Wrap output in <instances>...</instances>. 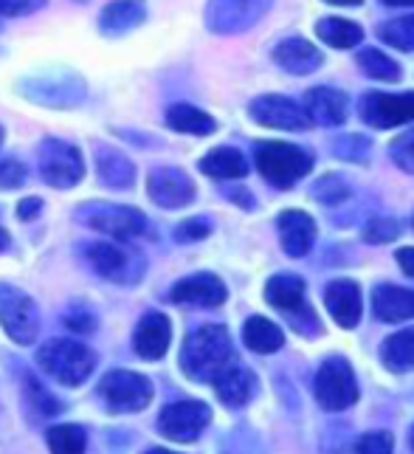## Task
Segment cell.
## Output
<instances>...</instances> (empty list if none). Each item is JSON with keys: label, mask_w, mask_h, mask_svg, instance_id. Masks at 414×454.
I'll return each instance as SVG.
<instances>
[{"label": "cell", "mask_w": 414, "mask_h": 454, "mask_svg": "<svg viewBox=\"0 0 414 454\" xmlns=\"http://www.w3.org/2000/svg\"><path fill=\"white\" fill-rule=\"evenodd\" d=\"M167 124L172 130L192 136H209L217 128V121L195 105H172L167 111Z\"/></svg>", "instance_id": "4316f807"}, {"label": "cell", "mask_w": 414, "mask_h": 454, "mask_svg": "<svg viewBox=\"0 0 414 454\" xmlns=\"http://www.w3.org/2000/svg\"><path fill=\"white\" fill-rule=\"evenodd\" d=\"M0 325L18 344L35 341L40 333V313L31 296L12 286H0Z\"/></svg>", "instance_id": "52a82bcc"}, {"label": "cell", "mask_w": 414, "mask_h": 454, "mask_svg": "<svg viewBox=\"0 0 414 454\" xmlns=\"http://www.w3.org/2000/svg\"><path fill=\"white\" fill-rule=\"evenodd\" d=\"M332 150H336L347 161H366V155H370V142L361 136H344L332 145Z\"/></svg>", "instance_id": "f35d334b"}, {"label": "cell", "mask_w": 414, "mask_h": 454, "mask_svg": "<svg viewBox=\"0 0 414 454\" xmlns=\"http://www.w3.org/2000/svg\"><path fill=\"white\" fill-rule=\"evenodd\" d=\"M212 412L209 406L200 401H175L164 406L161 418H158V427L175 443H192L200 437V432L209 427Z\"/></svg>", "instance_id": "9c48e42d"}, {"label": "cell", "mask_w": 414, "mask_h": 454, "mask_svg": "<svg viewBox=\"0 0 414 454\" xmlns=\"http://www.w3.org/2000/svg\"><path fill=\"white\" fill-rule=\"evenodd\" d=\"M378 37L397 51H414V14L384 23L378 28Z\"/></svg>", "instance_id": "836d02e7"}, {"label": "cell", "mask_w": 414, "mask_h": 454, "mask_svg": "<svg viewBox=\"0 0 414 454\" xmlns=\"http://www.w3.org/2000/svg\"><path fill=\"white\" fill-rule=\"evenodd\" d=\"M99 395L110 412H138L152 401V384L138 372L113 370L99 381Z\"/></svg>", "instance_id": "5b68a950"}, {"label": "cell", "mask_w": 414, "mask_h": 454, "mask_svg": "<svg viewBox=\"0 0 414 454\" xmlns=\"http://www.w3.org/2000/svg\"><path fill=\"white\" fill-rule=\"evenodd\" d=\"M97 172L105 186L110 190H130L136 181V167L130 159H124L121 153L110 150V147H99L97 150Z\"/></svg>", "instance_id": "cb8c5ba5"}, {"label": "cell", "mask_w": 414, "mask_h": 454, "mask_svg": "<svg viewBox=\"0 0 414 454\" xmlns=\"http://www.w3.org/2000/svg\"><path fill=\"white\" fill-rule=\"evenodd\" d=\"M28 88L31 90H26V97H35V93H40V90H51L49 97L43 99V105H59L57 93H62L68 105H76L79 99L85 97V85L71 74H57V76H51V80H49V76H43L40 82H28Z\"/></svg>", "instance_id": "f1b7e54d"}, {"label": "cell", "mask_w": 414, "mask_h": 454, "mask_svg": "<svg viewBox=\"0 0 414 454\" xmlns=\"http://www.w3.org/2000/svg\"><path fill=\"white\" fill-rule=\"evenodd\" d=\"M397 234H401V223H397L394 217H372V221L363 226V240L372 246H384L394 240Z\"/></svg>", "instance_id": "d590c367"}, {"label": "cell", "mask_w": 414, "mask_h": 454, "mask_svg": "<svg viewBox=\"0 0 414 454\" xmlns=\"http://www.w3.org/2000/svg\"><path fill=\"white\" fill-rule=\"evenodd\" d=\"M212 384H215L217 398L226 406H243L254 393V375L243 367H237V364L223 370Z\"/></svg>", "instance_id": "484cf974"}, {"label": "cell", "mask_w": 414, "mask_h": 454, "mask_svg": "<svg viewBox=\"0 0 414 454\" xmlns=\"http://www.w3.org/2000/svg\"><path fill=\"white\" fill-rule=\"evenodd\" d=\"M358 66L363 68V74L375 76V80H384V82L401 80V66H397L394 59H389L384 51H378V49H363L358 54Z\"/></svg>", "instance_id": "1f68e13d"}, {"label": "cell", "mask_w": 414, "mask_h": 454, "mask_svg": "<svg viewBox=\"0 0 414 454\" xmlns=\"http://www.w3.org/2000/svg\"><path fill=\"white\" fill-rule=\"evenodd\" d=\"M305 111L313 124L336 128L347 119V97L336 88H313L305 97Z\"/></svg>", "instance_id": "ac0fdd59"}, {"label": "cell", "mask_w": 414, "mask_h": 454, "mask_svg": "<svg viewBox=\"0 0 414 454\" xmlns=\"http://www.w3.org/2000/svg\"><path fill=\"white\" fill-rule=\"evenodd\" d=\"M254 161H257V169L262 172V178L279 186V190H288V186H293L299 178H305L313 169V155L296 145H288V142L257 145Z\"/></svg>", "instance_id": "3957f363"}, {"label": "cell", "mask_w": 414, "mask_h": 454, "mask_svg": "<svg viewBox=\"0 0 414 454\" xmlns=\"http://www.w3.org/2000/svg\"><path fill=\"white\" fill-rule=\"evenodd\" d=\"M45 437H49L51 454H85L88 437L79 427H51Z\"/></svg>", "instance_id": "d6a6232c"}, {"label": "cell", "mask_w": 414, "mask_h": 454, "mask_svg": "<svg viewBox=\"0 0 414 454\" xmlns=\"http://www.w3.org/2000/svg\"><path fill=\"white\" fill-rule=\"evenodd\" d=\"M37 364L43 372H49L54 381L66 387H79L97 367V356L82 341L74 339H54L43 344L37 353Z\"/></svg>", "instance_id": "7a4b0ae2"}, {"label": "cell", "mask_w": 414, "mask_h": 454, "mask_svg": "<svg viewBox=\"0 0 414 454\" xmlns=\"http://www.w3.org/2000/svg\"><path fill=\"white\" fill-rule=\"evenodd\" d=\"M324 305L330 310V317L341 327H355L361 322L363 300H361V288L353 279H332L324 288Z\"/></svg>", "instance_id": "9a60e30c"}, {"label": "cell", "mask_w": 414, "mask_h": 454, "mask_svg": "<svg viewBox=\"0 0 414 454\" xmlns=\"http://www.w3.org/2000/svg\"><path fill=\"white\" fill-rule=\"evenodd\" d=\"M200 172L217 181H237L248 176V159L234 147H217L200 159Z\"/></svg>", "instance_id": "7402d4cb"}, {"label": "cell", "mask_w": 414, "mask_h": 454, "mask_svg": "<svg viewBox=\"0 0 414 454\" xmlns=\"http://www.w3.org/2000/svg\"><path fill=\"white\" fill-rule=\"evenodd\" d=\"M45 0H0V18H18V14L37 12Z\"/></svg>", "instance_id": "b9f144b4"}, {"label": "cell", "mask_w": 414, "mask_h": 454, "mask_svg": "<svg viewBox=\"0 0 414 454\" xmlns=\"http://www.w3.org/2000/svg\"><path fill=\"white\" fill-rule=\"evenodd\" d=\"M26 181V167L18 159H0V190H18Z\"/></svg>", "instance_id": "ab89813d"}, {"label": "cell", "mask_w": 414, "mask_h": 454, "mask_svg": "<svg viewBox=\"0 0 414 454\" xmlns=\"http://www.w3.org/2000/svg\"><path fill=\"white\" fill-rule=\"evenodd\" d=\"M251 116H254V121L265 124V128H277V130H308L313 124L305 107H299L288 97H277V93L254 99Z\"/></svg>", "instance_id": "8fae6325"}, {"label": "cell", "mask_w": 414, "mask_h": 454, "mask_svg": "<svg viewBox=\"0 0 414 454\" xmlns=\"http://www.w3.org/2000/svg\"><path fill=\"white\" fill-rule=\"evenodd\" d=\"M6 246H9V231H6L4 226H0V252H4Z\"/></svg>", "instance_id": "7dc6e473"}, {"label": "cell", "mask_w": 414, "mask_h": 454, "mask_svg": "<svg viewBox=\"0 0 414 454\" xmlns=\"http://www.w3.org/2000/svg\"><path fill=\"white\" fill-rule=\"evenodd\" d=\"M0 142H4V128H0Z\"/></svg>", "instance_id": "816d5d0a"}, {"label": "cell", "mask_w": 414, "mask_h": 454, "mask_svg": "<svg viewBox=\"0 0 414 454\" xmlns=\"http://www.w3.org/2000/svg\"><path fill=\"white\" fill-rule=\"evenodd\" d=\"M145 454H175V451H167V449H147Z\"/></svg>", "instance_id": "681fc988"}, {"label": "cell", "mask_w": 414, "mask_h": 454, "mask_svg": "<svg viewBox=\"0 0 414 454\" xmlns=\"http://www.w3.org/2000/svg\"><path fill=\"white\" fill-rule=\"evenodd\" d=\"M279 240H282V248L288 257H305L310 248H313V240H316V223L308 212H299V209H288L279 215Z\"/></svg>", "instance_id": "2e32d148"}, {"label": "cell", "mask_w": 414, "mask_h": 454, "mask_svg": "<svg viewBox=\"0 0 414 454\" xmlns=\"http://www.w3.org/2000/svg\"><path fill=\"white\" fill-rule=\"evenodd\" d=\"M40 172L45 184L57 186V190L76 186L85 176L82 153H79V147L62 142V138H45L40 145Z\"/></svg>", "instance_id": "8992f818"}, {"label": "cell", "mask_w": 414, "mask_h": 454, "mask_svg": "<svg viewBox=\"0 0 414 454\" xmlns=\"http://www.w3.org/2000/svg\"><path fill=\"white\" fill-rule=\"evenodd\" d=\"M372 310L380 322H403L414 317V291L397 286H378L372 294Z\"/></svg>", "instance_id": "d6986e66"}, {"label": "cell", "mask_w": 414, "mask_h": 454, "mask_svg": "<svg viewBox=\"0 0 414 454\" xmlns=\"http://www.w3.org/2000/svg\"><path fill=\"white\" fill-rule=\"evenodd\" d=\"M392 446L394 441L389 432H366L358 437L353 454H392Z\"/></svg>", "instance_id": "74e56055"}, {"label": "cell", "mask_w": 414, "mask_h": 454, "mask_svg": "<svg viewBox=\"0 0 414 454\" xmlns=\"http://www.w3.org/2000/svg\"><path fill=\"white\" fill-rule=\"evenodd\" d=\"M66 325L74 327L76 333H90V331H93V325H97V319H93L88 310L74 308V310L68 313V317H66Z\"/></svg>", "instance_id": "7bdbcfd3"}, {"label": "cell", "mask_w": 414, "mask_h": 454, "mask_svg": "<svg viewBox=\"0 0 414 454\" xmlns=\"http://www.w3.org/2000/svg\"><path fill=\"white\" fill-rule=\"evenodd\" d=\"M397 262H401V269L409 277H414V248H401V252H397Z\"/></svg>", "instance_id": "f6af8a7d"}, {"label": "cell", "mask_w": 414, "mask_h": 454, "mask_svg": "<svg viewBox=\"0 0 414 454\" xmlns=\"http://www.w3.org/2000/svg\"><path fill=\"white\" fill-rule=\"evenodd\" d=\"M387 6H414V0H384Z\"/></svg>", "instance_id": "c3c4849f"}, {"label": "cell", "mask_w": 414, "mask_h": 454, "mask_svg": "<svg viewBox=\"0 0 414 454\" xmlns=\"http://www.w3.org/2000/svg\"><path fill=\"white\" fill-rule=\"evenodd\" d=\"M147 192L150 198L164 209H181L186 203L195 200V184L186 172L175 167H158L147 178Z\"/></svg>", "instance_id": "7c38bea8"}, {"label": "cell", "mask_w": 414, "mask_h": 454, "mask_svg": "<svg viewBox=\"0 0 414 454\" xmlns=\"http://www.w3.org/2000/svg\"><path fill=\"white\" fill-rule=\"evenodd\" d=\"M361 119L378 130L401 128L414 121V93H366L358 102Z\"/></svg>", "instance_id": "ba28073f"}, {"label": "cell", "mask_w": 414, "mask_h": 454, "mask_svg": "<svg viewBox=\"0 0 414 454\" xmlns=\"http://www.w3.org/2000/svg\"><path fill=\"white\" fill-rule=\"evenodd\" d=\"M380 358L392 372L414 370V327H406L380 344Z\"/></svg>", "instance_id": "83f0119b"}, {"label": "cell", "mask_w": 414, "mask_h": 454, "mask_svg": "<svg viewBox=\"0 0 414 454\" xmlns=\"http://www.w3.org/2000/svg\"><path fill=\"white\" fill-rule=\"evenodd\" d=\"M169 336H172V325L164 313H147L145 319L136 327V353L147 362H158L167 348H169Z\"/></svg>", "instance_id": "e0dca14e"}, {"label": "cell", "mask_w": 414, "mask_h": 454, "mask_svg": "<svg viewBox=\"0 0 414 454\" xmlns=\"http://www.w3.org/2000/svg\"><path fill=\"white\" fill-rule=\"evenodd\" d=\"M327 4H332V6H358L361 0H327Z\"/></svg>", "instance_id": "bcb514c9"}, {"label": "cell", "mask_w": 414, "mask_h": 454, "mask_svg": "<svg viewBox=\"0 0 414 454\" xmlns=\"http://www.w3.org/2000/svg\"><path fill=\"white\" fill-rule=\"evenodd\" d=\"M274 59L288 74H313L316 68H322V51L299 37L282 40L274 51Z\"/></svg>", "instance_id": "ffe728a7"}, {"label": "cell", "mask_w": 414, "mask_h": 454, "mask_svg": "<svg viewBox=\"0 0 414 454\" xmlns=\"http://www.w3.org/2000/svg\"><path fill=\"white\" fill-rule=\"evenodd\" d=\"M184 372L195 381H215L223 370L234 364V348L223 325H203L186 339L181 353Z\"/></svg>", "instance_id": "6da1fadb"}, {"label": "cell", "mask_w": 414, "mask_h": 454, "mask_svg": "<svg viewBox=\"0 0 414 454\" xmlns=\"http://www.w3.org/2000/svg\"><path fill=\"white\" fill-rule=\"evenodd\" d=\"M88 260L107 279H130L127 271L133 269V254L113 243H93L88 246Z\"/></svg>", "instance_id": "603a6c76"}, {"label": "cell", "mask_w": 414, "mask_h": 454, "mask_svg": "<svg viewBox=\"0 0 414 454\" xmlns=\"http://www.w3.org/2000/svg\"><path fill=\"white\" fill-rule=\"evenodd\" d=\"M313 198L327 203V207H339V203H344L349 198V186L339 176H324L313 186Z\"/></svg>", "instance_id": "e575fe53"}, {"label": "cell", "mask_w": 414, "mask_h": 454, "mask_svg": "<svg viewBox=\"0 0 414 454\" xmlns=\"http://www.w3.org/2000/svg\"><path fill=\"white\" fill-rule=\"evenodd\" d=\"M226 296H229L226 286H223L215 274L186 277L169 291V300L175 305H200V308H217L226 302Z\"/></svg>", "instance_id": "5bb4252c"}, {"label": "cell", "mask_w": 414, "mask_h": 454, "mask_svg": "<svg viewBox=\"0 0 414 454\" xmlns=\"http://www.w3.org/2000/svg\"><path fill=\"white\" fill-rule=\"evenodd\" d=\"M270 0H209L206 9V20L220 35H234V31H246L251 23H257Z\"/></svg>", "instance_id": "30bf717a"}, {"label": "cell", "mask_w": 414, "mask_h": 454, "mask_svg": "<svg viewBox=\"0 0 414 454\" xmlns=\"http://www.w3.org/2000/svg\"><path fill=\"white\" fill-rule=\"evenodd\" d=\"M316 401L322 403V410L327 412H339L349 410L358 401V384H355V372L344 358L332 356L318 367L316 372Z\"/></svg>", "instance_id": "277c9868"}, {"label": "cell", "mask_w": 414, "mask_h": 454, "mask_svg": "<svg viewBox=\"0 0 414 454\" xmlns=\"http://www.w3.org/2000/svg\"><path fill=\"white\" fill-rule=\"evenodd\" d=\"M243 339L254 353H277L285 341L279 327L265 317H251L243 325Z\"/></svg>", "instance_id": "f546056e"}, {"label": "cell", "mask_w": 414, "mask_h": 454, "mask_svg": "<svg viewBox=\"0 0 414 454\" xmlns=\"http://www.w3.org/2000/svg\"><path fill=\"white\" fill-rule=\"evenodd\" d=\"M88 223L119 240L138 238L147 231V217L130 207H97L88 215Z\"/></svg>", "instance_id": "4fadbf2b"}, {"label": "cell", "mask_w": 414, "mask_h": 454, "mask_svg": "<svg viewBox=\"0 0 414 454\" xmlns=\"http://www.w3.org/2000/svg\"><path fill=\"white\" fill-rule=\"evenodd\" d=\"M147 18V9L141 0H113L110 6H105L102 18H99V28L110 37L127 35V31L138 28Z\"/></svg>", "instance_id": "44dd1931"}, {"label": "cell", "mask_w": 414, "mask_h": 454, "mask_svg": "<svg viewBox=\"0 0 414 454\" xmlns=\"http://www.w3.org/2000/svg\"><path fill=\"white\" fill-rule=\"evenodd\" d=\"M265 300L279 310L293 313L296 308L305 305V279L296 274H277L268 279L265 286Z\"/></svg>", "instance_id": "d4e9b609"}, {"label": "cell", "mask_w": 414, "mask_h": 454, "mask_svg": "<svg viewBox=\"0 0 414 454\" xmlns=\"http://www.w3.org/2000/svg\"><path fill=\"white\" fill-rule=\"evenodd\" d=\"M209 231H212L209 221H203V217H189V221H184L178 229H175V240H178V243H195V240H203Z\"/></svg>", "instance_id": "60d3db41"}, {"label": "cell", "mask_w": 414, "mask_h": 454, "mask_svg": "<svg viewBox=\"0 0 414 454\" xmlns=\"http://www.w3.org/2000/svg\"><path fill=\"white\" fill-rule=\"evenodd\" d=\"M389 155L403 172H414V130L397 136L392 142V147H389Z\"/></svg>", "instance_id": "8d00e7d4"}, {"label": "cell", "mask_w": 414, "mask_h": 454, "mask_svg": "<svg viewBox=\"0 0 414 454\" xmlns=\"http://www.w3.org/2000/svg\"><path fill=\"white\" fill-rule=\"evenodd\" d=\"M411 226H414V217H411Z\"/></svg>", "instance_id": "f5cc1de1"}, {"label": "cell", "mask_w": 414, "mask_h": 454, "mask_svg": "<svg viewBox=\"0 0 414 454\" xmlns=\"http://www.w3.org/2000/svg\"><path fill=\"white\" fill-rule=\"evenodd\" d=\"M43 209V200L40 198H26L20 200V207H18V217L20 221H31V217H37Z\"/></svg>", "instance_id": "ee69618b"}, {"label": "cell", "mask_w": 414, "mask_h": 454, "mask_svg": "<svg viewBox=\"0 0 414 454\" xmlns=\"http://www.w3.org/2000/svg\"><path fill=\"white\" fill-rule=\"evenodd\" d=\"M409 443H411V451H414V429H411V437H409Z\"/></svg>", "instance_id": "f907efd6"}, {"label": "cell", "mask_w": 414, "mask_h": 454, "mask_svg": "<svg viewBox=\"0 0 414 454\" xmlns=\"http://www.w3.org/2000/svg\"><path fill=\"white\" fill-rule=\"evenodd\" d=\"M316 35L322 37V43L332 45V49H353V45L363 40V28L344 18H324L318 20Z\"/></svg>", "instance_id": "4dcf8cb0"}]
</instances>
